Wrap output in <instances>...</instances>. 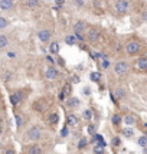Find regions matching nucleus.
<instances>
[{
  "label": "nucleus",
  "mask_w": 147,
  "mask_h": 154,
  "mask_svg": "<svg viewBox=\"0 0 147 154\" xmlns=\"http://www.w3.org/2000/svg\"><path fill=\"white\" fill-rule=\"evenodd\" d=\"M42 135H43V131L38 125H33L32 128H29V131L26 132V137L30 141H39V140H42Z\"/></svg>",
  "instance_id": "1"
},
{
  "label": "nucleus",
  "mask_w": 147,
  "mask_h": 154,
  "mask_svg": "<svg viewBox=\"0 0 147 154\" xmlns=\"http://www.w3.org/2000/svg\"><path fill=\"white\" fill-rule=\"evenodd\" d=\"M100 38H101V30H100V29H97V27L88 29V32H87V40H88V42L95 43V42L100 40Z\"/></svg>",
  "instance_id": "2"
},
{
  "label": "nucleus",
  "mask_w": 147,
  "mask_h": 154,
  "mask_svg": "<svg viewBox=\"0 0 147 154\" xmlns=\"http://www.w3.org/2000/svg\"><path fill=\"white\" fill-rule=\"evenodd\" d=\"M125 52H127L128 55H137V54L140 52V43L136 42V40L128 42V43L125 45Z\"/></svg>",
  "instance_id": "3"
},
{
  "label": "nucleus",
  "mask_w": 147,
  "mask_h": 154,
  "mask_svg": "<svg viewBox=\"0 0 147 154\" xmlns=\"http://www.w3.org/2000/svg\"><path fill=\"white\" fill-rule=\"evenodd\" d=\"M128 6H130L128 0H117V3H115V10H117L118 14H124V13H127V10H128Z\"/></svg>",
  "instance_id": "4"
},
{
  "label": "nucleus",
  "mask_w": 147,
  "mask_h": 154,
  "mask_svg": "<svg viewBox=\"0 0 147 154\" xmlns=\"http://www.w3.org/2000/svg\"><path fill=\"white\" fill-rule=\"evenodd\" d=\"M114 72H115L117 75H125V74L128 72V64L124 62V61L117 62L115 66H114Z\"/></svg>",
  "instance_id": "5"
},
{
  "label": "nucleus",
  "mask_w": 147,
  "mask_h": 154,
  "mask_svg": "<svg viewBox=\"0 0 147 154\" xmlns=\"http://www.w3.org/2000/svg\"><path fill=\"white\" fill-rule=\"evenodd\" d=\"M51 38H52V32L51 30H48V29H42V30H39L38 32V39L41 40V42H49L51 40Z\"/></svg>",
  "instance_id": "6"
},
{
  "label": "nucleus",
  "mask_w": 147,
  "mask_h": 154,
  "mask_svg": "<svg viewBox=\"0 0 147 154\" xmlns=\"http://www.w3.org/2000/svg\"><path fill=\"white\" fill-rule=\"evenodd\" d=\"M58 75H59V72H58V69L55 66H48L45 69V78L46 79H56Z\"/></svg>",
  "instance_id": "7"
},
{
  "label": "nucleus",
  "mask_w": 147,
  "mask_h": 154,
  "mask_svg": "<svg viewBox=\"0 0 147 154\" xmlns=\"http://www.w3.org/2000/svg\"><path fill=\"white\" fill-rule=\"evenodd\" d=\"M22 98H23V95H22V92H13V94H10V102H12V105H19L20 102H22Z\"/></svg>",
  "instance_id": "8"
},
{
  "label": "nucleus",
  "mask_w": 147,
  "mask_h": 154,
  "mask_svg": "<svg viewBox=\"0 0 147 154\" xmlns=\"http://www.w3.org/2000/svg\"><path fill=\"white\" fill-rule=\"evenodd\" d=\"M13 4H14L13 0H0V9L4 12L12 10L13 9Z\"/></svg>",
  "instance_id": "9"
},
{
  "label": "nucleus",
  "mask_w": 147,
  "mask_h": 154,
  "mask_svg": "<svg viewBox=\"0 0 147 154\" xmlns=\"http://www.w3.org/2000/svg\"><path fill=\"white\" fill-rule=\"evenodd\" d=\"M67 124H68V127H77L79 124V118L75 114H69L67 117Z\"/></svg>",
  "instance_id": "10"
},
{
  "label": "nucleus",
  "mask_w": 147,
  "mask_h": 154,
  "mask_svg": "<svg viewBox=\"0 0 147 154\" xmlns=\"http://www.w3.org/2000/svg\"><path fill=\"white\" fill-rule=\"evenodd\" d=\"M67 105H68V107H71V108L79 107V105H81V99L75 98V97H69V98L67 99Z\"/></svg>",
  "instance_id": "11"
},
{
  "label": "nucleus",
  "mask_w": 147,
  "mask_h": 154,
  "mask_svg": "<svg viewBox=\"0 0 147 154\" xmlns=\"http://www.w3.org/2000/svg\"><path fill=\"white\" fill-rule=\"evenodd\" d=\"M28 154H42V147L38 144H32L28 147Z\"/></svg>",
  "instance_id": "12"
},
{
  "label": "nucleus",
  "mask_w": 147,
  "mask_h": 154,
  "mask_svg": "<svg viewBox=\"0 0 147 154\" xmlns=\"http://www.w3.org/2000/svg\"><path fill=\"white\" fill-rule=\"evenodd\" d=\"M137 68L140 71H147V58H140L137 61Z\"/></svg>",
  "instance_id": "13"
},
{
  "label": "nucleus",
  "mask_w": 147,
  "mask_h": 154,
  "mask_svg": "<svg viewBox=\"0 0 147 154\" xmlns=\"http://www.w3.org/2000/svg\"><path fill=\"white\" fill-rule=\"evenodd\" d=\"M84 29H85V22H82V20H79V22H77L74 25L75 33H81V35H82V30H84Z\"/></svg>",
  "instance_id": "14"
},
{
  "label": "nucleus",
  "mask_w": 147,
  "mask_h": 154,
  "mask_svg": "<svg viewBox=\"0 0 147 154\" xmlns=\"http://www.w3.org/2000/svg\"><path fill=\"white\" fill-rule=\"evenodd\" d=\"M7 45H9V39H7V36L3 35V33H0V49L7 48Z\"/></svg>",
  "instance_id": "15"
},
{
  "label": "nucleus",
  "mask_w": 147,
  "mask_h": 154,
  "mask_svg": "<svg viewBox=\"0 0 147 154\" xmlns=\"http://www.w3.org/2000/svg\"><path fill=\"white\" fill-rule=\"evenodd\" d=\"M101 78H102V75L100 74V72H91L90 74V79H91V82H100L101 81Z\"/></svg>",
  "instance_id": "16"
},
{
  "label": "nucleus",
  "mask_w": 147,
  "mask_h": 154,
  "mask_svg": "<svg viewBox=\"0 0 147 154\" xmlns=\"http://www.w3.org/2000/svg\"><path fill=\"white\" fill-rule=\"evenodd\" d=\"M124 122H125V125H134L136 124V117L131 115V114H128V115L124 117Z\"/></svg>",
  "instance_id": "17"
},
{
  "label": "nucleus",
  "mask_w": 147,
  "mask_h": 154,
  "mask_svg": "<svg viewBox=\"0 0 147 154\" xmlns=\"http://www.w3.org/2000/svg\"><path fill=\"white\" fill-rule=\"evenodd\" d=\"M65 43L67 45H75L77 43V38H75V35H68V36H65Z\"/></svg>",
  "instance_id": "18"
},
{
  "label": "nucleus",
  "mask_w": 147,
  "mask_h": 154,
  "mask_svg": "<svg viewBox=\"0 0 147 154\" xmlns=\"http://www.w3.org/2000/svg\"><path fill=\"white\" fill-rule=\"evenodd\" d=\"M137 144H138L140 147L146 148V147H147V137H146V135H141V137H138V138H137Z\"/></svg>",
  "instance_id": "19"
},
{
  "label": "nucleus",
  "mask_w": 147,
  "mask_h": 154,
  "mask_svg": "<svg viewBox=\"0 0 147 154\" xmlns=\"http://www.w3.org/2000/svg\"><path fill=\"white\" fill-rule=\"evenodd\" d=\"M48 121H49V124L55 125V124H58V121H59V115H58V114H51L49 118H48Z\"/></svg>",
  "instance_id": "20"
},
{
  "label": "nucleus",
  "mask_w": 147,
  "mask_h": 154,
  "mask_svg": "<svg viewBox=\"0 0 147 154\" xmlns=\"http://www.w3.org/2000/svg\"><path fill=\"white\" fill-rule=\"evenodd\" d=\"M123 135H124L125 138H131L133 135H134V131H133V128H130V127H127L123 130Z\"/></svg>",
  "instance_id": "21"
},
{
  "label": "nucleus",
  "mask_w": 147,
  "mask_h": 154,
  "mask_svg": "<svg viewBox=\"0 0 147 154\" xmlns=\"http://www.w3.org/2000/svg\"><path fill=\"white\" fill-rule=\"evenodd\" d=\"M111 122H113V125H120L121 124V115L114 114L113 117H111Z\"/></svg>",
  "instance_id": "22"
},
{
  "label": "nucleus",
  "mask_w": 147,
  "mask_h": 154,
  "mask_svg": "<svg viewBox=\"0 0 147 154\" xmlns=\"http://www.w3.org/2000/svg\"><path fill=\"white\" fill-rule=\"evenodd\" d=\"M115 97H117L118 99H123L125 97V89L117 88V89H115Z\"/></svg>",
  "instance_id": "23"
},
{
  "label": "nucleus",
  "mask_w": 147,
  "mask_h": 154,
  "mask_svg": "<svg viewBox=\"0 0 147 154\" xmlns=\"http://www.w3.org/2000/svg\"><path fill=\"white\" fill-rule=\"evenodd\" d=\"M92 115H94V112H92L91 110H85L84 112H82V118H84V120H88V121L92 118Z\"/></svg>",
  "instance_id": "24"
},
{
  "label": "nucleus",
  "mask_w": 147,
  "mask_h": 154,
  "mask_svg": "<svg viewBox=\"0 0 147 154\" xmlns=\"http://www.w3.org/2000/svg\"><path fill=\"white\" fill-rule=\"evenodd\" d=\"M7 26H9V20H7L6 17H1V16H0V30L6 29Z\"/></svg>",
  "instance_id": "25"
},
{
  "label": "nucleus",
  "mask_w": 147,
  "mask_h": 154,
  "mask_svg": "<svg viewBox=\"0 0 147 154\" xmlns=\"http://www.w3.org/2000/svg\"><path fill=\"white\" fill-rule=\"evenodd\" d=\"M26 4H28V7H38L39 6V0H26Z\"/></svg>",
  "instance_id": "26"
},
{
  "label": "nucleus",
  "mask_w": 147,
  "mask_h": 154,
  "mask_svg": "<svg viewBox=\"0 0 147 154\" xmlns=\"http://www.w3.org/2000/svg\"><path fill=\"white\" fill-rule=\"evenodd\" d=\"M51 52H52V54H58V52H59V43H58V42L51 43Z\"/></svg>",
  "instance_id": "27"
},
{
  "label": "nucleus",
  "mask_w": 147,
  "mask_h": 154,
  "mask_svg": "<svg viewBox=\"0 0 147 154\" xmlns=\"http://www.w3.org/2000/svg\"><path fill=\"white\" fill-rule=\"evenodd\" d=\"M94 153L95 154H104V147H101V145H94Z\"/></svg>",
  "instance_id": "28"
},
{
  "label": "nucleus",
  "mask_w": 147,
  "mask_h": 154,
  "mask_svg": "<svg viewBox=\"0 0 147 154\" xmlns=\"http://www.w3.org/2000/svg\"><path fill=\"white\" fill-rule=\"evenodd\" d=\"M87 143H88V141H87L85 138H81V140H79V143H78V148H79V150L85 148V147H87Z\"/></svg>",
  "instance_id": "29"
},
{
  "label": "nucleus",
  "mask_w": 147,
  "mask_h": 154,
  "mask_svg": "<svg viewBox=\"0 0 147 154\" xmlns=\"http://www.w3.org/2000/svg\"><path fill=\"white\" fill-rule=\"evenodd\" d=\"M87 131H88V134H91V135L97 134V132H95V125H92V124H90V125L87 127Z\"/></svg>",
  "instance_id": "30"
},
{
  "label": "nucleus",
  "mask_w": 147,
  "mask_h": 154,
  "mask_svg": "<svg viewBox=\"0 0 147 154\" xmlns=\"http://www.w3.org/2000/svg\"><path fill=\"white\" fill-rule=\"evenodd\" d=\"M23 124V120H22V115H16V127L20 128Z\"/></svg>",
  "instance_id": "31"
},
{
  "label": "nucleus",
  "mask_w": 147,
  "mask_h": 154,
  "mask_svg": "<svg viewBox=\"0 0 147 154\" xmlns=\"http://www.w3.org/2000/svg\"><path fill=\"white\" fill-rule=\"evenodd\" d=\"M111 144H113V147H118V145L121 144V140H120V137H114L113 141H111Z\"/></svg>",
  "instance_id": "32"
},
{
  "label": "nucleus",
  "mask_w": 147,
  "mask_h": 154,
  "mask_svg": "<svg viewBox=\"0 0 147 154\" xmlns=\"http://www.w3.org/2000/svg\"><path fill=\"white\" fill-rule=\"evenodd\" d=\"M74 4H75L77 7H82V6L85 4V1H84V0H74Z\"/></svg>",
  "instance_id": "33"
},
{
  "label": "nucleus",
  "mask_w": 147,
  "mask_h": 154,
  "mask_svg": "<svg viewBox=\"0 0 147 154\" xmlns=\"http://www.w3.org/2000/svg\"><path fill=\"white\" fill-rule=\"evenodd\" d=\"M68 134H69L68 127H65V128H62V131H61V135H62V137H67Z\"/></svg>",
  "instance_id": "34"
},
{
  "label": "nucleus",
  "mask_w": 147,
  "mask_h": 154,
  "mask_svg": "<svg viewBox=\"0 0 147 154\" xmlns=\"http://www.w3.org/2000/svg\"><path fill=\"white\" fill-rule=\"evenodd\" d=\"M4 154H16V151H14V148H13V147H9V148H6Z\"/></svg>",
  "instance_id": "35"
},
{
  "label": "nucleus",
  "mask_w": 147,
  "mask_h": 154,
  "mask_svg": "<svg viewBox=\"0 0 147 154\" xmlns=\"http://www.w3.org/2000/svg\"><path fill=\"white\" fill-rule=\"evenodd\" d=\"M46 61H48L49 64H54V59H52V56H48V58H46Z\"/></svg>",
  "instance_id": "36"
},
{
  "label": "nucleus",
  "mask_w": 147,
  "mask_h": 154,
  "mask_svg": "<svg viewBox=\"0 0 147 154\" xmlns=\"http://www.w3.org/2000/svg\"><path fill=\"white\" fill-rule=\"evenodd\" d=\"M84 92H85V95H90V88H88V87L84 88Z\"/></svg>",
  "instance_id": "37"
},
{
  "label": "nucleus",
  "mask_w": 147,
  "mask_h": 154,
  "mask_svg": "<svg viewBox=\"0 0 147 154\" xmlns=\"http://www.w3.org/2000/svg\"><path fill=\"white\" fill-rule=\"evenodd\" d=\"M107 66H108V62H107V61L104 59V64H102V68H107Z\"/></svg>",
  "instance_id": "38"
},
{
  "label": "nucleus",
  "mask_w": 147,
  "mask_h": 154,
  "mask_svg": "<svg viewBox=\"0 0 147 154\" xmlns=\"http://www.w3.org/2000/svg\"><path fill=\"white\" fill-rule=\"evenodd\" d=\"M143 19H144V20H147V12H144V14H143Z\"/></svg>",
  "instance_id": "39"
},
{
  "label": "nucleus",
  "mask_w": 147,
  "mask_h": 154,
  "mask_svg": "<svg viewBox=\"0 0 147 154\" xmlns=\"http://www.w3.org/2000/svg\"><path fill=\"white\" fill-rule=\"evenodd\" d=\"M7 55L10 56V58H14V54H13V52H9V54H7Z\"/></svg>",
  "instance_id": "40"
},
{
  "label": "nucleus",
  "mask_w": 147,
  "mask_h": 154,
  "mask_svg": "<svg viewBox=\"0 0 147 154\" xmlns=\"http://www.w3.org/2000/svg\"><path fill=\"white\" fill-rule=\"evenodd\" d=\"M144 154H147V148H144Z\"/></svg>",
  "instance_id": "41"
},
{
  "label": "nucleus",
  "mask_w": 147,
  "mask_h": 154,
  "mask_svg": "<svg viewBox=\"0 0 147 154\" xmlns=\"http://www.w3.org/2000/svg\"><path fill=\"white\" fill-rule=\"evenodd\" d=\"M144 127H146V128H147V122H146V124H144Z\"/></svg>",
  "instance_id": "42"
},
{
  "label": "nucleus",
  "mask_w": 147,
  "mask_h": 154,
  "mask_svg": "<svg viewBox=\"0 0 147 154\" xmlns=\"http://www.w3.org/2000/svg\"><path fill=\"white\" fill-rule=\"evenodd\" d=\"M146 137H147V132H146Z\"/></svg>",
  "instance_id": "43"
}]
</instances>
